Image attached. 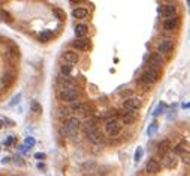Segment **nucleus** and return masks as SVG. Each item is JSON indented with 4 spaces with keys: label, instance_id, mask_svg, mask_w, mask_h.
Segmentation results:
<instances>
[{
    "label": "nucleus",
    "instance_id": "obj_1",
    "mask_svg": "<svg viewBox=\"0 0 190 176\" xmlns=\"http://www.w3.org/2000/svg\"><path fill=\"white\" fill-rule=\"evenodd\" d=\"M159 70L156 69V67H148L147 70L142 72V75H141V82L142 84H145V85H153L156 84L157 81H159Z\"/></svg>",
    "mask_w": 190,
    "mask_h": 176
},
{
    "label": "nucleus",
    "instance_id": "obj_2",
    "mask_svg": "<svg viewBox=\"0 0 190 176\" xmlns=\"http://www.w3.org/2000/svg\"><path fill=\"white\" fill-rule=\"evenodd\" d=\"M79 125H81V123L76 117H70L65 121V133L68 136H72V137L76 136L78 131H79Z\"/></svg>",
    "mask_w": 190,
    "mask_h": 176
},
{
    "label": "nucleus",
    "instance_id": "obj_3",
    "mask_svg": "<svg viewBox=\"0 0 190 176\" xmlns=\"http://www.w3.org/2000/svg\"><path fill=\"white\" fill-rule=\"evenodd\" d=\"M78 97H79V90H76L73 87L63 88L58 93V99L62 102H75V100H78Z\"/></svg>",
    "mask_w": 190,
    "mask_h": 176
},
{
    "label": "nucleus",
    "instance_id": "obj_4",
    "mask_svg": "<svg viewBox=\"0 0 190 176\" xmlns=\"http://www.w3.org/2000/svg\"><path fill=\"white\" fill-rule=\"evenodd\" d=\"M105 131L108 136H117L121 131V124L117 120H108L105 123Z\"/></svg>",
    "mask_w": 190,
    "mask_h": 176
},
{
    "label": "nucleus",
    "instance_id": "obj_5",
    "mask_svg": "<svg viewBox=\"0 0 190 176\" xmlns=\"http://www.w3.org/2000/svg\"><path fill=\"white\" fill-rule=\"evenodd\" d=\"M87 137H88V140L91 142V143H94V145H100V143H104L105 142V136L104 133L96 127V128H93L91 131H88V133H86Z\"/></svg>",
    "mask_w": 190,
    "mask_h": 176
},
{
    "label": "nucleus",
    "instance_id": "obj_6",
    "mask_svg": "<svg viewBox=\"0 0 190 176\" xmlns=\"http://www.w3.org/2000/svg\"><path fill=\"white\" fill-rule=\"evenodd\" d=\"M141 100H139L138 97H129V99H124L123 100V107L126 109V110H129V112H132V110H136L141 107Z\"/></svg>",
    "mask_w": 190,
    "mask_h": 176
},
{
    "label": "nucleus",
    "instance_id": "obj_7",
    "mask_svg": "<svg viewBox=\"0 0 190 176\" xmlns=\"http://www.w3.org/2000/svg\"><path fill=\"white\" fill-rule=\"evenodd\" d=\"M159 12H160L162 17H166V18L175 17L177 15V6L175 5H163V6H160Z\"/></svg>",
    "mask_w": 190,
    "mask_h": 176
},
{
    "label": "nucleus",
    "instance_id": "obj_8",
    "mask_svg": "<svg viewBox=\"0 0 190 176\" xmlns=\"http://www.w3.org/2000/svg\"><path fill=\"white\" fill-rule=\"evenodd\" d=\"M145 169H147V172H148V173L156 175V173H159V172H160V164H159V161H157V160H148V163H147Z\"/></svg>",
    "mask_w": 190,
    "mask_h": 176
},
{
    "label": "nucleus",
    "instance_id": "obj_9",
    "mask_svg": "<svg viewBox=\"0 0 190 176\" xmlns=\"http://www.w3.org/2000/svg\"><path fill=\"white\" fill-rule=\"evenodd\" d=\"M177 25H178V19H177V17L166 18V19H165V22H163V29H165V30H168V32L175 30V29H177Z\"/></svg>",
    "mask_w": 190,
    "mask_h": 176
},
{
    "label": "nucleus",
    "instance_id": "obj_10",
    "mask_svg": "<svg viewBox=\"0 0 190 176\" xmlns=\"http://www.w3.org/2000/svg\"><path fill=\"white\" fill-rule=\"evenodd\" d=\"M157 51L162 54H169L172 51V43L169 40H162L159 45H157Z\"/></svg>",
    "mask_w": 190,
    "mask_h": 176
},
{
    "label": "nucleus",
    "instance_id": "obj_11",
    "mask_svg": "<svg viewBox=\"0 0 190 176\" xmlns=\"http://www.w3.org/2000/svg\"><path fill=\"white\" fill-rule=\"evenodd\" d=\"M63 58H65V61H66V63H70V64L78 63V60H79L78 54L73 52V51H65V52H63Z\"/></svg>",
    "mask_w": 190,
    "mask_h": 176
},
{
    "label": "nucleus",
    "instance_id": "obj_12",
    "mask_svg": "<svg viewBox=\"0 0 190 176\" xmlns=\"http://www.w3.org/2000/svg\"><path fill=\"white\" fill-rule=\"evenodd\" d=\"M73 48H76V49H79V51H86L87 48H88V40L84 39V37H78L76 40H73Z\"/></svg>",
    "mask_w": 190,
    "mask_h": 176
},
{
    "label": "nucleus",
    "instance_id": "obj_13",
    "mask_svg": "<svg viewBox=\"0 0 190 176\" xmlns=\"http://www.w3.org/2000/svg\"><path fill=\"white\" fill-rule=\"evenodd\" d=\"M12 82H14V73L8 72V73H5V75L2 76V87L8 88Z\"/></svg>",
    "mask_w": 190,
    "mask_h": 176
},
{
    "label": "nucleus",
    "instance_id": "obj_14",
    "mask_svg": "<svg viewBox=\"0 0 190 176\" xmlns=\"http://www.w3.org/2000/svg\"><path fill=\"white\" fill-rule=\"evenodd\" d=\"M72 15L75 18H78V19H83V18H87L88 11H87L86 8H75V9L72 11Z\"/></svg>",
    "mask_w": 190,
    "mask_h": 176
},
{
    "label": "nucleus",
    "instance_id": "obj_15",
    "mask_svg": "<svg viewBox=\"0 0 190 176\" xmlns=\"http://www.w3.org/2000/svg\"><path fill=\"white\" fill-rule=\"evenodd\" d=\"M87 32H88V27H87L86 24H78L75 27V36L76 37H84L87 35Z\"/></svg>",
    "mask_w": 190,
    "mask_h": 176
},
{
    "label": "nucleus",
    "instance_id": "obj_16",
    "mask_svg": "<svg viewBox=\"0 0 190 176\" xmlns=\"http://www.w3.org/2000/svg\"><path fill=\"white\" fill-rule=\"evenodd\" d=\"M58 84L62 85L63 88H69V87H73V81L69 79L66 75H62L60 78H58Z\"/></svg>",
    "mask_w": 190,
    "mask_h": 176
},
{
    "label": "nucleus",
    "instance_id": "obj_17",
    "mask_svg": "<svg viewBox=\"0 0 190 176\" xmlns=\"http://www.w3.org/2000/svg\"><path fill=\"white\" fill-rule=\"evenodd\" d=\"M148 64H150V67H160V64H162V60H160V57L159 55H151L150 57V60H148Z\"/></svg>",
    "mask_w": 190,
    "mask_h": 176
},
{
    "label": "nucleus",
    "instance_id": "obj_18",
    "mask_svg": "<svg viewBox=\"0 0 190 176\" xmlns=\"http://www.w3.org/2000/svg\"><path fill=\"white\" fill-rule=\"evenodd\" d=\"M72 110L79 112V113H87V112H88V107H87L86 105H83V103H75V105H72Z\"/></svg>",
    "mask_w": 190,
    "mask_h": 176
},
{
    "label": "nucleus",
    "instance_id": "obj_19",
    "mask_svg": "<svg viewBox=\"0 0 190 176\" xmlns=\"http://www.w3.org/2000/svg\"><path fill=\"white\" fill-rule=\"evenodd\" d=\"M186 146H187V143H186V142L178 143V145L174 148V154H177V155H178V154H180V155H181V154H184V151H187V149H186Z\"/></svg>",
    "mask_w": 190,
    "mask_h": 176
},
{
    "label": "nucleus",
    "instance_id": "obj_20",
    "mask_svg": "<svg viewBox=\"0 0 190 176\" xmlns=\"http://www.w3.org/2000/svg\"><path fill=\"white\" fill-rule=\"evenodd\" d=\"M96 127H97L96 120H87L86 123H84V130H86V133L91 131V130H93V128H96Z\"/></svg>",
    "mask_w": 190,
    "mask_h": 176
},
{
    "label": "nucleus",
    "instance_id": "obj_21",
    "mask_svg": "<svg viewBox=\"0 0 190 176\" xmlns=\"http://www.w3.org/2000/svg\"><path fill=\"white\" fill-rule=\"evenodd\" d=\"M51 37H52V32L45 30V32H42V33L39 35V40H42V42H48V40H51Z\"/></svg>",
    "mask_w": 190,
    "mask_h": 176
},
{
    "label": "nucleus",
    "instance_id": "obj_22",
    "mask_svg": "<svg viewBox=\"0 0 190 176\" xmlns=\"http://www.w3.org/2000/svg\"><path fill=\"white\" fill-rule=\"evenodd\" d=\"M60 73L69 76L70 73H72V66H70V63H68V64H62V66H60Z\"/></svg>",
    "mask_w": 190,
    "mask_h": 176
},
{
    "label": "nucleus",
    "instance_id": "obj_23",
    "mask_svg": "<svg viewBox=\"0 0 190 176\" xmlns=\"http://www.w3.org/2000/svg\"><path fill=\"white\" fill-rule=\"evenodd\" d=\"M174 160H175L174 155H166V157H165V166H166V167H169V169L174 167V164H175V161H174Z\"/></svg>",
    "mask_w": 190,
    "mask_h": 176
},
{
    "label": "nucleus",
    "instance_id": "obj_24",
    "mask_svg": "<svg viewBox=\"0 0 190 176\" xmlns=\"http://www.w3.org/2000/svg\"><path fill=\"white\" fill-rule=\"evenodd\" d=\"M156 131H157V124L153 123L151 125H150V127H148V130H147V134H148V136H153Z\"/></svg>",
    "mask_w": 190,
    "mask_h": 176
},
{
    "label": "nucleus",
    "instance_id": "obj_25",
    "mask_svg": "<svg viewBox=\"0 0 190 176\" xmlns=\"http://www.w3.org/2000/svg\"><path fill=\"white\" fill-rule=\"evenodd\" d=\"M168 146H169V140H163L162 143H159V151H166L168 149Z\"/></svg>",
    "mask_w": 190,
    "mask_h": 176
},
{
    "label": "nucleus",
    "instance_id": "obj_26",
    "mask_svg": "<svg viewBox=\"0 0 190 176\" xmlns=\"http://www.w3.org/2000/svg\"><path fill=\"white\" fill-rule=\"evenodd\" d=\"M142 154H144V152H142V148H138V151L135 152V161H136V163L142 158Z\"/></svg>",
    "mask_w": 190,
    "mask_h": 176
},
{
    "label": "nucleus",
    "instance_id": "obj_27",
    "mask_svg": "<svg viewBox=\"0 0 190 176\" xmlns=\"http://www.w3.org/2000/svg\"><path fill=\"white\" fill-rule=\"evenodd\" d=\"M135 120V115H126L124 118H123V121H124V124H130L132 121Z\"/></svg>",
    "mask_w": 190,
    "mask_h": 176
},
{
    "label": "nucleus",
    "instance_id": "obj_28",
    "mask_svg": "<svg viewBox=\"0 0 190 176\" xmlns=\"http://www.w3.org/2000/svg\"><path fill=\"white\" fill-rule=\"evenodd\" d=\"M32 109H33L35 112H37V113H39L40 110H42V107H40V106H39V105H37L36 102H33V103H32Z\"/></svg>",
    "mask_w": 190,
    "mask_h": 176
},
{
    "label": "nucleus",
    "instance_id": "obj_29",
    "mask_svg": "<svg viewBox=\"0 0 190 176\" xmlns=\"http://www.w3.org/2000/svg\"><path fill=\"white\" fill-rule=\"evenodd\" d=\"M163 109H165V105H163V103H162V105H159V106H157V109H156V112L153 113V115H154V117H157V115H159V113H160Z\"/></svg>",
    "mask_w": 190,
    "mask_h": 176
},
{
    "label": "nucleus",
    "instance_id": "obj_30",
    "mask_svg": "<svg viewBox=\"0 0 190 176\" xmlns=\"http://www.w3.org/2000/svg\"><path fill=\"white\" fill-rule=\"evenodd\" d=\"M26 145H27V146H33V145H35V139H33V137H27V139H26Z\"/></svg>",
    "mask_w": 190,
    "mask_h": 176
},
{
    "label": "nucleus",
    "instance_id": "obj_31",
    "mask_svg": "<svg viewBox=\"0 0 190 176\" xmlns=\"http://www.w3.org/2000/svg\"><path fill=\"white\" fill-rule=\"evenodd\" d=\"M35 158H37V160H44L45 158V154H42V152H37L35 155Z\"/></svg>",
    "mask_w": 190,
    "mask_h": 176
},
{
    "label": "nucleus",
    "instance_id": "obj_32",
    "mask_svg": "<svg viewBox=\"0 0 190 176\" xmlns=\"http://www.w3.org/2000/svg\"><path fill=\"white\" fill-rule=\"evenodd\" d=\"M12 142H14V137H9V139H8V140L5 142V145H6V146H9V145H11V143H12Z\"/></svg>",
    "mask_w": 190,
    "mask_h": 176
},
{
    "label": "nucleus",
    "instance_id": "obj_33",
    "mask_svg": "<svg viewBox=\"0 0 190 176\" xmlns=\"http://www.w3.org/2000/svg\"><path fill=\"white\" fill-rule=\"evenodd\" d=\"M3 123H5V121H3V120H0V128L3 127Z\"/></svg>",
    "mask_w": 190,
    "mask_h": 176
},
{
    "label": "nucleus",
    "instance_id": "obj_34",
    "mask_svg": "<svg viewBox=\"0 0 190 176\" xmlns=\"http://www.w3.org/2000/svg\"><path fill=\"white\" fill-rule=\"evenodd\" d=\"M72 2H75V0H72Z\"/></svg>",
    "mask_w": 190,
    "mask_h": 176
}]
</instances>
